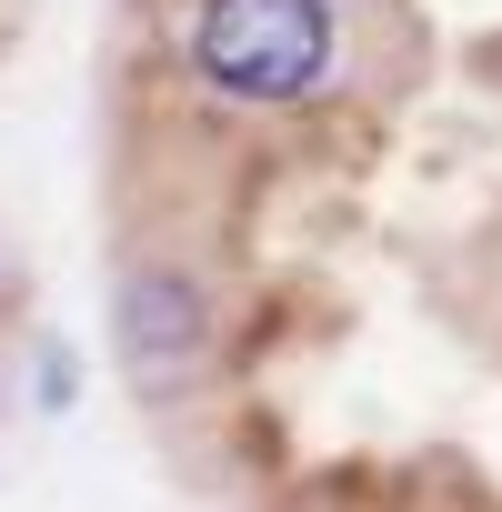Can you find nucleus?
<instances>
[{
  "label": "nucleus",
  "instance_id": "4",
  "mask_svg": "<svg viewBox=\"0 0 502 512\" xmlns=\"http://www.w3.org/2000/svg\"><path fill=\"white\" fill-rule=\"evenodd\" d=\"M0 422H11V382H0Z\"/></svg>",
  "mask_w": 502,
  "mask_h": 512
},
{
  "label": "nucleus",
  "instance_id": "1",
  "mask_svg": "<svg viewBox=\"0 0 502 512\" xmlns=\"http://www.w3.org/2000/svg\"><path fill=\"white\" fill-rule=\"evenodd\" d=\"M342 0H191L181 11V71L221 111L282 121L342 91Z\"/></svg>",
  "mask_w": 502,
  "mask_h": 512
},
{
  "label": "nucleus",
  "instance_id": "2",
  "mask_svg": "<svg viewBox=\"0 0 502 512\" xmlns=\"http://www.w3.org/2000/svg\"><path fill=\"white\" fill-rule=\"evenodd\" d=\"M111 352L141 392H181L221 352V292L181 251H121L111 272Z\"/></svg>",
  "mask_w": 502,
  "mask_h": 512
},
{
  "label": "nucleus",
  "instance_id": "3",
  "mask_svg": "<svg viewBox=\"0 0 502 512\" xmlns=\"http://www.w3.org/2000/svg\"><path fill=\"white\" fill-rule=\"evenodd\" d=\"M31 382H41V392H31V402H51V412H61V402H71V392H81V362H71V352H61V342H51V332H41V342H31Z\"/></svg>",
  "mask_w": 502,
  "mask_h": 512
}]
</instances>
